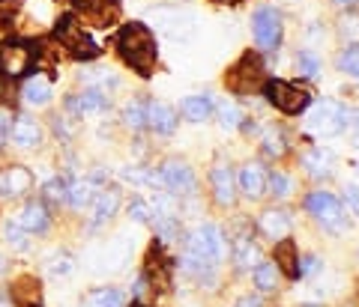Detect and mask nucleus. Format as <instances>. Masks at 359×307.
I'll use <instances>...</instances> for the list:
<instances>
[{
  "label": "nucleus",
  "mask_w": 359,
  "mask_h": 307,
  "mask_svg": "<svg viewBox=\"0 0 359 307\" xmlns=\"http://www.w3.org/2000/svg\"><path fill=\"white\" fill-rule=\"evenodd\" d=\"M224 257H228L224 233L216 224H201L186 238L183 269L189 271V275H195L201 283H216V269H219V263Z\"/></svg>",
  "instance_id": "obj_1"
},
{
  "label": "nucleus",
  "mask_w": 359,
  "mask_h": 307,
  "mask_svg": "<svg viewBox=\"0 0 359 307\" xmlns=\"http://www.w3.org/2000/svg\"><path fill=\"white\" fill-rule=\"evenodd\" d=\"M117 51L123 57V63L132 66L138 75H153L159 51H156V39L147 24L132 21L117 33Z\"/></svg>",
  "instance_id": "obj_2"
},
{
  "label": "nucleus",
  "mask_w": 359,
  "mask_h": 307,
  "mask_svg": "<svg viewBox=\"0 0 359 307\" xmlns=\"http://www.w3.org/2000/svg\"><path fill=\"white\" fill-rule=\"evenodd\" d=\"M224 87L231 90V93L237 96H252L255 90L264 87V63L257 54H243L237 63L228 69V75H224Z\"/></svg>",
  "instance_id": "obj_3"
},
{
  "label": "nucleus",
  "mask_w": 359,
  "mask_h": 307,
  "mask_svg": "<svg viewBox=\"0 0 359 307\" xmlns=\"http://www.w3.org/2000/svg\"><path fill=\"white\" fill-rule=\"evenodd\" d=\"M347 122H351V110H347L341 101L323 99L309 110L306 126L311 134H318V138H332V134H339Z\"/></svg>",
  "instance_id": "obj_4"
},
{
  "label": "nucleus",
  "mask_w": 359,
  "mask_h": 307,
  "mask_svg": "<svg viewBox=\"0 0 359 307\" xmlns=\"http://www.w3.org/2000/svg\"><path fill=\"white\" fill-rule=\"evenodd\" d=\"M57 42H60V48H66L72 57H84V60L99 57V45L87 36L84 24L75 15H63L57 21Z\"/></svg>",
  "instance_id": "obj_5"
},
{
  "label": "nucleus",
  "mask_w": 359,
  "mask_h": 307,
  "mask_svg": "<svg viewBox=\"0 0 359 307\" xmlns=\"http://www.w3.org/2000/svg\"><path fill=\"white\" fill-rule=\"evenodd\" d=\"M264 93L269 99V105H276L282 113H302L309 105H311V93L302 90L297 84H287V81H266L264 84Z\"/></svg>",
  "instance_id": "obj_6"
},
{
  "label": "nucleus",
  "mask_w": 359,
  "mask_h": 307,
  "mask_svg": "<svg viewBox=\"0 0 359 307\" xmlns=\"http://www.w3.org/2000/svg\"><path fill=\"white\" fill-rule=\"evenodd\" d=\"M252 30L264 51H276L278 45H282V15H278L273 6H261L252 15Z\"/></svg>",
  "instance_id": "obj_7"
},
{
  "label": "nucleus",
  "mask_w": 359,
  "mask_h": 307,
  "mask_svg": "<svg viewBox=\"0 0 359 307\" xmlns=\"http://www.w3.org/2000/svg\"><path fill=\"white\" fill-rule=\"evenodd\" d=\"M162 185L171 191L174 197H192L198 182H195V173L192 167H189L186 162H180V158H168V162L162 164Z\"/></svg>",
  "instance_id": "obj_8"
},
{
  "label": "nucleus",
  "mask_w": 359,
  "mask_h": 307,
  "mask_svg": "<svg viewBox=\"0 0 359 307\" xmlns=\"http://www.w3.org/2000/svg\"><path fill=\"white\" fill-rule=\"evenodd\" d=\"M306 209H309V215H314V218H318L320 224L332 227V230L344 227V209H341V203L330 194V191H314V194H309Z\"/></svg>",
  "instance_id": "obj_9"
},
{
  "label": "nucleus",
  "mask_w": 359,
  "mask_h": 307,
  "mask_svg": "<svg viewBox=\"0 0 359 307\" xmlns=\"http://www.w3.org/2000/svg\"><path fill=\"white\" fill-rule=\"evenodd\" d=\"M33 66V48L25 42H6L0 45V72L6 78H21Z\"/></svg>",
  "instance_id": "obj_10"
},
{
  "label": "nucleus",
  "mask_w": 359,
  "mask_h": 307,
  "mask_svg": "<svg viewBox=\"0 0 359 307\" xmlns=\"http://www.w3.org/2000/svg\"><path fill=\"white\" fill-rule=\"evenodd\" d=\"M210 185H212V197H216L219 206H233L237 203V179H233L231 167L219 162L210 170Z\"/></svg>",
  "instance_id": "obj_11"
},
{
  "label": "nucleus",
  "mask_w": 359,
  "mask_h": 307,
  "mask_svg": "<svg viewBox=\"0 0 359 307\" xmlns=\"http://www.w3.org/2000/svg\"><path fill=\"white\" fill-rule=\"evenodd\" d=\"M78 13L87 24L93 27H111L117 21V3L114 0H75Z\"/></svg>",
  "instance_id": "obj_12"
},
{
  "label": "nucleus",
  "mask_w": 359,
  "mask_h": 307,
  "mask_svg": "<svg viewBox=\"0 0 359 307\" xmlns=\"http://www.w3.org/2000/svg\"><path fill=\"white\" fill-rule=\"evenodd\" d=\"M33 188V173L21 164H9L0 170V197H25Z\"/></svg>",
  "instance_id": "obj_13"
},
{
  "label": "nucleus",
  "mask_w": 359,
  "mask_h": 307,
  "mask_svg": "<svg viewBox=\"0 0 359 307\" xmlns=\"http://www.w3.org/2000/svg\"><path fill=\"white\" fill-rule=\"evenodd\" d=\"M9 141L18 150H33V146L42 143V126L30 117H15L13 129H9Z\"/></svg>",
  "instance_id": "obj_14"
},
{
  "label": "nucleus",
  "mask_w": 359,
  "mask_h": 307,
  "mask_svg": "<svg viewBox=\"0 0 359 307\" xmlns=\"http://www.w3.org/2000/svg\"><path fill=\"white\" fill-rule=\"evenodd\" d=\"M51 224V215H48V206L42 200H30L25 203V209L18 212V227L27 233H45Z\"/></svg>",
  "instance_id": "obj_15"
},
{
  "label": "nucleus",
  "mask_w": 359,
  "mask_h": 307,
  "mask_svg": "<svg viewBox=\"0 0 359 307\" xmlns=\"http://www.w3.org/2000/svg\"><path fill=\"white\" fill-rule=\"evenodd\" d=\"M240 191L249 200H261L266 194V170L257 162H249L240 170Z\"/></svg>",
  "instance_id": "obj_16"
},
{
  "label": "nucleus",
  "mask_w": 359,
  "mask_h": 307,
  "mask_svg": "<svg viewBox=\"0 0 359 307\" xmlns=\"http://www.w3.org/2000/svg\"><path fill=\"white\" fill-rule=\"evenodd\" d=\"M147 126L156 131V134H174L177 129V110L165 101H147Z\"/></svg>",
  "instance_id": "obj_17"
},
{
  "label": "nucleus",
  "mask_w": 359,
  "mask_h": 307,
  "mask_svg": "<svg viewBox=\"0 0 359 307\" xmlns=\"http://www.w3.org/2000/svg\"><path fill=\"white\" fill-rule=\"evenodd\" d=\"M66 108H69L72 113H78V117H84V113H102L108 108V96L102 93V90L90 87V90H84V93L66 99Z\"/></svg>",
  "instance_id": "obj_18"
},
{
  "label": "nucleus",
  "mask_w": 359,
  "mask_h": 307,
  "mask_svg": "<svg viewBox=\"0 0 359 307\" xmlns=\"http://www.w3.org/2000/svg\"><path fill=\"white\" fill-rule=\"evenodd\" d=\"M9 295H13V301L18 307H33L42 299V283L33 275H18L13 280V287H9Z\"/></svg>",
  "instance_id": "obj_19"
},
{
  "label": "nucleus",
  "mask_w": 359,
  "mask_h": 307,
  "mask_svg": "<svg viewBox=\"0 0 359 307\" xmlns=\"http://www.w3.org/2000/svg\"><path fill=\"white\" fill-rule=\"evenodd\" d=\"M21 99H25V105H30V108H45L51 101V81L45 75L27 78L25 87H21Z\"/></svg>",
  "instance_id": "obj_20"
},
{
  "label": "nucleus",
  "mask_w": 359,
  "mask_h": 307,
  "mask_svg": "<svg viewBox=\"0 0 359 307\" xmlns=\"http://www.w3.org/2000/svg\"><path fill=\"white\" fill-rule=\"evenodd\" d=\"M171 263L165 259L162 248H153V251L147 254V275H144V280L153 283V290H168V283H171Z\"/></svg>",
  "instance_id": "obj_21"
},
{
  "label": "nucleus",
  "mask_w": 359,
  "mask_h": 307,
  "mask_svg": "<svg viewBox=\"0 0 359 307\" xmlns=\"http://www.w3.org/2000/svg\"><path fill=\"white\" fill-rule=\"evenodd\" d=\"M90 206H93V224H105L108 218H114L117 209H120V191L117 188L96 191V197Z\"/></svg>",
  "instance_id": "obj_22"
},
{
  "label": "nucleus",
  "mask_w": 359,
  "mask_h": 307,
  "mask_svg": "<svg viewBox=\"0 0 359 307\" xmlns=\"http://www.w3.org/2000/svg\"><path fill=\"white\" fill-rule=\"evenodd\" d=\"M257 227H261V233L266 238H287L290 236V215L282 212V209H269L261 215V221H257Z\"/></svg>",
  "instance_id": "obj_23"
},
{
  "label": "nucleus",
  "mask_w": 359,
  "mask_h": 307,
  "mask_svg": "<svg viewBox=\"0 0 359 307\" xmlns=\"http://www.w3.org/2000/svg\"><path fill=\"white\" fill-rule=\"evenodd\" d=\"M212 110L216 108H212L210 96H189V99L180 101V113H183L189 122H204L212 117Z\"/></svg>",
  "instance_id": "obj_24"
},
{
  "label": "nucleus",
  "mask_w": 359,
  "mask_h": 307,
  "mask_svg": "<svg viewBox=\"0 0 359 307\" xmlns=\"http://www.w3.org/2000/svg\"><path fill=\"white\" fill-rule=\"evenodd\" d=\"M93 197H96V182L93 179H75L69 185V191H66V200H69V206L75 212L87 209L90 203H93Z\"/></svg>",
  "instance_id": "obj_25"
},
{
  "label": "nucleus",
  "mask_w": 359,
  "mask_h": 307,
  "mask_svg": "<svg viewBox=\"0 0 359 307\" xmlns=\"http://www.w3.org/2000/svg\"><path fill=\"white\" fill-rule=\"evenodd\" d=\"M276 266H278V271H285L290 280L299 278V259H297V248L290 238H282V242L276 245Z\"/></svg>",
  "instance_id": "obj_26"
},
{
  "label": "nucleus",
  "mask_w": 359,
  "mask_h": 307,
  "mask_svg": "<svg viewBox=\"0 0 359 307\" xmlns=\"http://www.w3.org/2000/svg\"><path fill=\"white\" fill-rule=\"evenodd\" d=\"M233 263H237V269H255L261 263V251L252 242V236H237V242H233Z\"/></svg>",
  "instance_id": "obj_27"
},
{
  "label": "nucleus",
  "mask_w": 359,
  "mask_h": 307,
  "mask_svg": "<svg viewBox=\"0 0 359 307\" xmlns=\"http://www.w3.org/2000/svg\"><path fill=\"white\" fill-rule=\"evenodd\" d=\"M252 275H255V287L261 290V292H273L278 287V266L276 263H257L252 269Z\"/></svg>",
  "instance_id": "obj_28"
},
{
  "label": "nucleus",
  "mask_w": 359,
  "mask_h": 307,
  "mask_svg": "<svg viewBox=\"0 0 359 307\" xmlns=\"http://www.w3.org/2000/svg\"><path fill=\"white\" fill-rule=\"evenodd\" d=\"M302 164L309 167L311 176H330V170H332V152H327V150H311V152L302 155Z\"/></svg>",
  "instance_id": "obj_29"
},
{
  "label": "nucleus",
  "mask_w": 359,
  "mask_h": 307,
  "mask_svg": "<svg viewBox=\"0 0 359 307\" xmlns=\"http://www.w3.org/2000/svg\"><path fill=\"white\" fill-rule=\"evenodd\" d=\"M87 307H126V299H123V292L114 287H99L90 292Z\"/></svg>",
  "instance_id": "obj_30"
},
{
  "label": "nucleus",
  "mask_w": 359,
  "mask_h": 307,
  "mask_svg": "<svg viewBox=\"0 0 359 307\" xmlns=\"http://www.w3.org/2000/svg\"><path fill=\"white\" fill-rule=\"evenodd\" d=\"M216 113H219V126H222L224 131H237V129L243 126V113H240V108L233 105V101H228V99H224L222 105L216 108Z\"/></svg>",
  "instance_id": "obj_31"
},
{
  "label": "nucleus",
  "mask_w": 359,
  "mask_h": 307,
  "mask_svg": "<svg viewBox=\"0 0 359 307\" xmlns=\"http://www.w3.org/2000/svg\"><path fill=\"white\" fill-rule=\"evenodd\" d=\"M123 122H126L132 131L144 129V126H147V105H144V101H138V99H132L129 105L123 108Z\"/></svg>",
  "instance_id": "obj_32"
},
{
  "label": "nucleus",
  "mask_w": 359,
  "mask_h": 307,
  "mask_svg": "<svg viewBox=\"0 0 359 307\" xmlns=\"http://www.w3.org/2000/svg\"><path fill=\"white\" fill-rule=\"evenodd\" d=\"M266 188H269V194L273 197L285 200L290 191H294V182H290V176L282 173V170H273V173H266Z\"/></svg>",
  "instance_id": "obj_33"
},
{
  "label": "nucleus",
  "mask_w": 359,
  "mask_h": 307,
  "mask_svg": "<svg viewBox=\"0 0 359 307\" xmlns=\"http://www.w3.org/2000/svg\"><path fill=\"white\" fill-rule=\"evenodd\" d=\"M297 72L302 78H318L320 75V60L311 51H299L297 54Z\"/></svg>",
  "instance_id": "obj_34"
},
{
  "label": "nucleus",
  "mask_w": 359,
  "mask_h": 307,
  "mask_svg": "<svg viewBox=\"0 0 359 307\" xmlns=\"http://www.w3.org/2000/svg\"><path fill=\"white\" fill-rule=\"evenodd\" d=\"M25 233H27V230H21L18 221H15V224H6V227H4V242L13 248V251H25V248H27Z\"/></svg>",
  "instance_id": "obj_35"
},
{
  "label": "nucleus",
  "mask_w": 359,
  "mask_h": 307,
  "mask_svg": "<svg viewBox=\"0 0 359 307\" xmlns=\"http://www.w3.org/2000/svg\"><path fill=\"white\" fill-rule=\"evenodd\" d=\"M264 152L269 158H282L287 152V143L282 138V131H266V138H264Z\"/></svg>",
  "instance_id": "obj_36"
},
{
  "label": "nucleus",
  "mask_w": 359,
  "mask_h": 307,
  "mask_svg": "<svg viewBox=\"0 0 359 307\" xmlns=\"http://www.w3.org/2000/svg\"><path fill=\"white\" fill-rule=\"evenodd\" d=\"M339 69L344 75L359 78V45H356V48H347V51L339 54Z\"/></svg>",
  "instance_id": "obj_37"
},
{
  "label": "nucleus",
  "mask_w": 359,
  "mask_h": 307,
  "mask_svg": "<svg viewBox=\"0 0 359 307\" xmlns=\"http://www.w3.org/2000/svg\"><path fill=\"white\" fill-rule=\"evenodd\" d=\"M66 191H69V185H66L63 179H51L48 185H45V200H48V203H63Z\"/></svg>",
  "instance_id": "obj_38"
},
{
  "label": "nucleus",
  "mask_w": 359,
  "mask_h": 307,
  "mask_svg": "<svg viewBox=\"0 0 359 307\" xmlns=\"http://www.w3.org/2000/svg\"><path fill=\"white\" fill-rule=\"evenodd\" d=\"M129 215H132V221H138V224H150L153 209H150V203H144V200H132L129 203Z\"/></svg>",
  "instance_id": "obj_39"
},
{
  "label": "nucleus",
  "mask_w": 359,
  "mask_h": 307,
  "mask_svg": "<svg viewBox=\"0 0 359 307\" xmlns=\"http://www.w3.org/2000/svg\"><path fill=\"white\" fill-rule=\"evenodd\" d=\"M341 33L351 42H359V15H351V18H344L341 21Z\"/></svg>",
  "instance_id": "obj_40"
},
{
  "label": "nucleus",
  "mask_w": 359,
  "mask_h": 307,
  "mask_svg": "<svg viewBox=\"0 0 359 307\" xmlns=\"http://www.w3.org/2000/svg\"><path fill=\"white\" fill-rule=\"evenodd\" d=\"M72 271V259L69 257H54V263H51V275H57V278H66Z\"/></svg>",
  "instance_id": "obj_41"
},
{
  "label": "nucleus",
  "mask_w": 359,
  "mask_h": 307,
  "mask_svg": "<svg viewBox=\"0 0 359 307\" xmlns=\"http://www.w3.org/2000/svg\"><path fill=\"white\" fill-rule=\"evenodd\" d=\"M344 203H347V209H351L353 215H359V185H347L344 188Z\"/></svg>",
  "instance_id": "obj_42"
},
{
  "label": "nucleus",
  "mask_w": 359,
  "mask_h": 307,
  "mask_svg": "<svg viewBox=\"0 0 359 307\" xmlns=\"http://www.w3.org/2000/svg\"><path fill=\"white\" fill-rule=\"evenodd\" d=\"M9 129H13V117H9V110H0V143L9 138Z\"/></svg>",
  "instance_id": "obj_43"
},
{
  "label": "nucleus",
  "mask_w": 359,
  "mask_h": 307,
  "mask_svg": "<svg viewBox=\"0 0 359 307\" xmlns=\"http://www.w3.org/2000/svg\"><path fill=\"white\" fill-rule=\"evenodd\" d=\"M318 269H320L318 257H306V259H302V266H299V275H314Z\"/></svg>",
  "instance_id": "obj_44"
},
{
  "label": "nucleus",
  "mask_w": 359,
  "mask_h": 307,
  "mask_svg": "<svg viewBox=\"0 0 359 307\" xmlns=\"http://www.w3.org/2000/svg\"><path fill=\"white\" fill-rule=\"evenodd\" d=\"M237 307H261V299L257 295H245V299L237 301Z\"/></svg>",
  "instance_id": "obj_45"
},
{
  "label": "nucleus",
  "mask_w": 359,
  "mask_h": 307,
  "mask_svg": "<svg viewBox=\"0 0 359 307\" xmlns=\"http://www.w3.org/2000/svg\"><path fill=\"white\" fill-rule=\"evenodd\" d=\"M332 3H335V6H347V9H351V6L359 3V0H332Z\"/></svg>",
  "instance_id": "obj_46"
},
{
  "label": "nucleus",
  "mask_w": 359,
  "mask_h": 307,
  "mask_svg": "<svg viewBox=\"0 0 359 307\" xmlns=\"http://www.w3.org/2000/svg\"><path fill=\"white\" fill-rule=\"evenodd\" d=\"M212 3H222V6H237V3H243V0H212Z\"/></svg>",
  "instance_id": "obj_47"
},
{
  "label": "nucleus",
  "mask_w": 359,
  "mask_h": 307,
  "mask_svg": "<svg viewBox=\"0 0 359 307\" xmlns=\"http://www.w3.org/2000/svg\"><path fill=\"white\" fill-rule=\"evenodd\" d=\"M353 141H356V146H359V126H356V134H353Z\"/></svg>",
  "instance_id": "obj_48"
},
{
  "label": "nucleus",
  "mask_w": 359,
  "mask_h": 307,
  "mask_svg": "<svg viewBox=\"0 0 359 307\" xmlns=\"http://www.w3.org/2000/svg\"><path fill=\"white\" fill-rule=\"evenodd\" d=\"M0 275H4V257H0Z\"/></svg>",
  "instance_id": "obj_49"
},
{
  "label": "nucleus",
  "mask_w": 359,
  "mask_h": 307,
  "mask_svg": "<svg viewBox=\"0 0 359 307\" xmlns=\"http://www.w3.org/2000/svg\"><path fill=\"white\" fill-rule=\"evenodd\" d=\"M138 307H141V304H138Z\"/></svg>",
  "instance_id": "obj_50"
}]
</instances>
